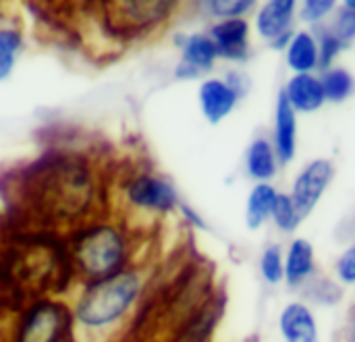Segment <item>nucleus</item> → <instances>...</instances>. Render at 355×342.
<instances>
[{
	"label": "nucleus",
	"instance_id": "1",
	"mask_svg": "<svg viewBox=\"0 0 355 342\" xmlns=\"http://www.w3.org/2000/svg\"><path fill=\"white\" fill-rule=\"evenodd\" d=\"M141 280L135 272H119L87 287L77 303L75 318L87 328H104L125 316L139 295Z\"/></svg>",
	"mask_w": 355,
	"mask_h": 342
},
{
	"label": "nucleus",
	"instance_id": "2",
	"mask_svg": "<svg viewBox=\"0 0 355 342\" xmlns=\"http://www.w3.org/2000/svg\"><path fill=\"white\" fill-rule=\"evenodd\" d=\"M125 255L127 243L110 224H94L75 239V262L79 270L94 280H104L123 272Z\"/></svg>",
	"mask_w": 355,
	"mask_h": 342
},
{
	"label": "nucleus",
	"instance_id": "3",
	"mask_svg": "<svg viewBox=\"0 0 355 342\" xmlns=\"http://www.w3.org/2000/svg\"><path fill=\"white\" fill-rule=\"evenodd\" d=\"M67 330V312L52 301H40L29 307L17 328L15 342H62Z\"/></svg>",
	"mask_w": 355,
	"mask_h": 342
},
{
	"label": "nucleus",
	"instance_id": "4",
	"mask_svg": "<svg viewBox=\"0 0 355 342\" xmlns=\"http://www.w3.org/2000/svg\"><path fill=\"white\" fill-rule=\"evenodd\" d=\"M333 174H335V168L324 158H318V160L310 162L300 172V177L293 183V195H291V199H293L297 212L302 214V218L314 210V206L322 197L324 189L333 181Z\"/></svg>",
	"mask_w": 355,
	"mask_h": 342
},
{
	"label": "nucleus",
	"instance_id": "5",
	"mask_svg": "<svg viewBox=\"0 0 355 342\" xmlns=\"http://www.w3.org/2000/svg\"><path fill=\"white\" fill-rule=\"evenodd\" d=\"M127 199L131 206L150 212H168L177 206V193L171 183L154 174H139L135 177L127 189Z\"/></svg>",
	"mask_w": 355,
	"mask_h": 342
},
{
	"label": "nucleus",
	"instance_id": "6",
	"mask_svg": "<svg viewBox=\"0 0 355 342\" xmlns=\"http://www.w3.org/2000/svg\"><path fill=\"white\" fill-rule=\"evenodd\" d=\"M239 100V91L235 85L223 79H206L200 85V106L208 123L218 125L225 116H229Z\"/></svg>",
	"mask_w": 355,
	"mask_h": 342
},
{
	"label": "nucleus",
	"instance_id": "7",
	"mask_svg": "<svg viewBox=\"0 0 355 342\" xmlns=\"http://www.w3.org/2000/svg\"><path fill=\"white\" fill-rule=\"evenodd\" d=\"M250 25L243 19H223L210 29V37L218 50V56L231 60H243L248 54Z\"/></svg>",
	"mask_w": 355,
	"mask_h": 342
},
{
	"label": "nucleus",
	"instance_id": "8",
	"mask_svg": "<svg viewBox=\"0 0 355 342\" xmlns=\"http://www.w3.org/2000/svg\"><path fill=\"white\" fill-rule=\"evenodd\" d=\"M216 56L218 50L210 35L206 33L189 35L183 44V60L177 69V77H198L200 73L210 71Z\"/></svg>",
	"mask_w": 355,
	"mask_h": 342
},
{
	"label": "nucleus",
	"instance_id": "9",
	"mask_svg": "<svg viewBox=\"0 0 355 342\" xmlns=\"http://www.w3.org/2000/svg\"><path fill=\"white\" fill-rule=\"evenodd\" d=\"M283 96L289 102V106L297 112H314L327 100L320 79L310 73L291 77Z\"/></svg>",
	"mask_w": 355,
	"mask_h": 342
},
{
	"label": "nucleus",
	"instance_id": "10",
	"mask_svg": "<svg viewBox=\"0 0 355 342\" xmlns=\"http://www.w3.org/2000/svg\"><path fill=\"white\" fill-rule=\"evenodd\" d=\"M281 332L287 342H316L318 328L312 312L302 303H291L281 314Z\"/></svg>",
	"mask_w": 355,
	"mask_h": 342
},
{
	"label": "nucleus",
	"instance_id": "11",
	"mask_svg": "<svg viewBox=\"0 0 355 342\" xmlns=\"http://www.w3.org/2000/svg\"><path fill=\"white\" fill-rule=\"evenodd\" d=\"M295 137H297L295 110L289 106V102L281 91L277 102V114H275V147L281 162H289L295 156Z\"/></svg>",
	"mask_w": 355,
	"mask_h": 342
},
{
	"label": "nucleus",
	"instance_id": "12",
	"mask_svg": "<svg viewBox=\"0 0 355 342\" xmlns=\"http://www.w3.org/2000/svg\"><path fill=\"white\" fill-rule=\"evenodd\" d=\"M295 2L293 0H270L258 12V33L268 39H277L279 35L289 31V23L293 19Z\"/></svg>",
	"mask_w": 355,
	"mask_h": 342
},
{
	"label": "nucleus",
	"instance_id": "13",
	"mask_svg": "<svg viewBox=\"0 0 355 342\" xmlns=\"http://www.w3.org/2000/svg\"><path fill=\"white\" fill-rule=\"evenodd\" d=\"M287 64L297 75H306L318 66V44L312 33L300 31L291 37L287 48Z\"/></svg>",
	"mask_w": 355,
	"mask_h": 342
},
{
	"label": "nucleus",
	"instance_id": "14",
	"mask_svg": "<svg viewBox=\"0 0 355 342\" xmlns=\"http://www.w3.org/2000/svg\"><path fill=\"white\" fill-rule=\"evenodd\" d=\"M314 272V247L304 241L297 239L291 243L287 260H285V278L291 287L302 285L310 274Z\"/></svg>",
	"mask_w": 355,
	"mask_h": 342
},
{
	"label": "nucleus",
	"instance_id": "15",
	"mask_svg": "<svg viewBox=\"0 0 355 342\" xmlns=\"http://www.w3.org/2000/svg\"><path fill=\"white\" fill-rule=\"evenodd\" d=\"M277 195L279 193L275 191V187H270L266 183H260L252 189V193L248 197V210H245V220L252 231L260 228L264 224V220L272 214Z\"/></svg>",
	"mask_w": 355,
	"mask_h": 342
},
{
	"label": "nucleus",
	"instance_id": "16",
	"mask_svg": "<svg viewBox=\"0 0 355 342\" xmlns=\"http://www.w3.org/2000/svg\"><path fill=\"white\" fill-rule=\"evenodd\" d=\"M248 172L258 181H268L277 172L275 150L266 139H256L248 150Z\"/></svg>",
	"mask_w": 355,
	"mask_h": 342
},
{
	"label": "nucleus",
	"instance_id": "17",
	"mask_svg": "<svg viewBox=\"0 0 355 342\" xmlns=\"http://www.w3.org/2000/svg\"><path fill=\"white\" fill-rule=\"evenodd\" d=\"M322 89H324V98L333 100V102H343L354 93L355 81L354 77L345 71V69H331L324 73V77L320 79Z\"/></svg>",
	"mask_w": 355,
	"mask_h": 342
},
{
	"label": "nucleus",
	"instance_id": "18",
	"mask_svg": "<svg viewBox=\"0 0 355 342\" xmlns=\"http://www.w3.org/2000/svg\"><path fill=\"white\" fill-rule=\"evenodd\" d=\"M19 48L21 35L15 29H0V81H4L12 73Z\"/></svg>",
	"mask_w": 355,
	"mask_h": 342
},
{
	"label": "nucleus",
	"instance_id": "19",
	"mask_svg": "<svg viewBox=\"0 0 355 342\" xmlns=\"http://www.w3.org/2000/svg\"><path fill=\"white\" fill-rule=\"evenodd\" d=\"M277 222V226L285 233H291L297 228L300 220H302V214L297 212L293 199L289 195H277L275 199V208H272V214H270Z\"/></svg>",
	"mask_w": 355,
	"mask_h": 342
},
{
	"label": "nucleus",
	"instance_id": "20",
	"mask_svg": "<svg viewBox=\"0 0 355 342\" xmlns=\"http://www.w3.org/2000/svg\"><path fill=\"white\" fill-rule=\"evenodd\" d=\"M260 270H262V276L266 278V282L270 285H277L285 278V262L281 258V249L275 245V247H268L260 260Z\"/></svg>",
	"mask_w": 355,
	"mask_h": 342
},
{
	"label": "nucleus",
	"instance_id": "21",
	"mask_svg": "<svg viewBox=\"0 0 355 342\" xmlns=\"http://www.w3.org/2000/svg\"><path fill=\"white\" fill-rule=\"evenodd\" d=\"M212 15L225 17V19H239L241 12L250 10L254 6L252 0H212L206 4Z\"/></svg>",
	"mask_w": 355,
	"mask_h": 342
},
{
	"label": "nucleus",
	"instance_id": "22",
	"mask_svg": "<svg viewBox=\"0 0 355 342\" xmlns=\"http://www.w3.org/2000/svg\"><path fill=\"white\" fill-rule=\"evenodd\" d=\"M341 48H343V42L339 37H335L333 31L324 33L322 39H320V48H318V64L329 69L333 58L341 52Z\"/></svg>",
	"mask_w": 355,
	"mask_h": 342
},
{
	"label": "nucleus",
	"instance_id": "23",
	"mask_svg": "<svg viewBox=\"0 0 355 342\" xmlns=\"http://www.w3.org/2000/svg\"><path fill=\"white\" fill-rule=\"evenodd\" d=\"M333 35L339 37L343 44L345 42H352L355 37V10L352 8H343L335 21V27H333Z\"/></svg>",
	"mask_w": 355,
	"mask_h": 342
},
{
	"label": "nucleus",
	"instance_id": "24",
	"mask_svg": "<svg viewBox=\"0 0 355 342\" xmlns=\"http://www.w3.org/2000/svg\"><path fill=\"white\" fill-rule=\"evenodd\" d=\"M333 6H335L333 0H308V2H304L302 19L308 21V23L320 21L324 15H329V12L333 10Z\"/></svg>",
	"mask_w": 355,
	"mask_h": 342
},
{
	"label": "nucleus",
	"instance_id": "25",
	"mask_svg": "<svg viewBox=\"0 0 355 342\" xmlns=\"http://www.w3.org/2000/svg\"><path fill=\"white\" fill-rule=\"evenodd\" d=\"M337 274L343 282L354 285L355 282V245L343 251V255L337 262Z\"/></svg>",
	"mask_w": 355,
	"mask_h": 342
},
{
	"label": "nucleus",
	"instance_id": "26",
	"mask_svg": "<svg viewBox=\"0 0 355 342\" xmlns=\"http://www.w3.org/2000/svg\"><path fill=\"white\" fill-rule=\"evenodd\" d=\"M287 42H291V31H287V33L279 35L277 39H272V48L281 50V48H285V46H287Z\"/></svg>",
	"mask_w": 355,
	"mask_h": 342
},
{
	"label": "nucleus",
	"instance_id": "27",
	"mask_svg": "<svg viewBox=\"0 0 355 342\" xmlns=\"http://www.w3.org/2000/svg\"><path fill=\"white\" fill-rule=\"evenodd\" d=\"M347 342H355V309L352 312V320H349V328H347Z\"/></svg>",
	"mask_w": 355,
	"mask_h": 342
},
{
	"label": "nucleus",
	"instance_id": "28",
	"mask_svg": "<svg viewBox=\"0 0 355 342\" xmlns=\"http://www.w3.org/2000/svg\"><path fill=\"white\" fill-rule=\"evenodd\" d=\"M345 6H347V8H352V10H355V0H347V2H345Z\"/></svg>",
	"mask_w": 355,
	"mask_h": 342
}]
</instances>
